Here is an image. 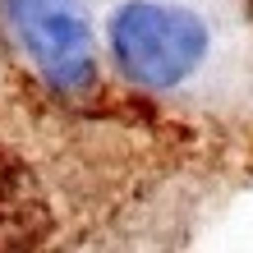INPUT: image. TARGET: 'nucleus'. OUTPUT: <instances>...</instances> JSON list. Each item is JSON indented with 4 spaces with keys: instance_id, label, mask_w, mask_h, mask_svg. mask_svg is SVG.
<instances>
[{
    "instance_id": "obj_2",
    "label": "nucleus",
    "mask_w": 253,
    "mask_h": 253,
    "mask_svg": "<svg viewBox=\"0 0 253 253\" xmlns=\"http://www.w3.org/2000/svg\"><path fill=\"white\" fill-rule=\"evenodd\" d=\"M23 51L60 92H83L97 79V42L83 0H5Z\"/></svg>"
},
{
    "instance_id": "obj_3",
    "label": "nucleus",
    "mask_w": 253,
    "mask_h": 253,
    "mask_svg": "<svg viewBox=\"0 0 253 253\" xmlns=\"http://www.w3.org/2000/svg\"><path fill=\"white\" fill-rule=\"evenodd\" d=\"M51 230V203L46 189L33 175V166L0 147V253H33Z\"/></svg>"
},
{
    "instance_id": "obj_1",
    "label": "nucleus",
    "mask_w": 253,
    "mask_h": 253,
    "mask_svg": "<svg viewBox=\"0 0 253 253\" xmlns=\"http://www.w3.org/2000/svg\"><path fill=\"white\" fill-rule=\"evenodd\" d=\"M111 51L133 83L175 87L184 83L207 55V23L193 9L129 0L111 14Z\"/></svg>"
}]
</instances>
